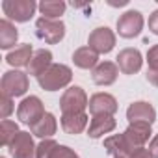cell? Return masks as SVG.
Returning <instances> with one entry per match:
<instances>
[{
  "label": "cell",
  "mask_w": 158,
  "mask_h": 158,
  "mask_svg": "<svg viewBox=\"0 0 158 158\" xmlns=\"http://www.w3.org/2000/svg\"><path fill=\"white\" fill-rule=\"evenodd\" d=\"M71 80H73V71L63 63H52L41 76H37V82L45 91H58L69 86Z\"/></svg>",
  "instance_id": "obj_1"
},
{
  "label": "cell",
  "mask_w": 158,
  "mask_h": 158,
  "mask_svg": "<svg viewBox=\"0 0 158 158\" xmlns=\"http://www.w3.org/2000/svg\"><path fill=\"white\" fill-rule=\"evenodd\" d=\"M2 10L6 19L15 21V23H28L35 10H39V4H35L34 0H4Z\"/></svg>",
  "instance_id": "obj_2"
},
{
  "label": "cell",
  "mask_w": 158,
  "mask_h": 158,
  "mask_svg": "<svg viewBox=\"0 0 158 158\" xmlns=\"http://www.w3.org/2000/svg\"><path fill=\"white\" fill-rule=\"evenodd\" d=\"M30 88V80L28 74L23 71H8L2 76V82H0V93L8 95V97H23Z\"/></svg>",
  "instance_id": "obj_3"
},
{
  "label": "cell",
  "mask_w": 158,
  "mask_h": 158,
  "mask_svg": "<svg viewBox=\"0 0 158 158\" xmlns=\"http://www.w3.org/2000/svg\"><path fill=\"white\" fill-rule=\"evenodd\" d=\"M89 106V99L86 95V91L80 86H71L69 89L63 91L61 99H60V108L61 114H78V112H86V108Z\"/></svg>",
  "instance_id": "obj_4"
},
{
  "label": "cell",
  "mask_w": 158,
  "mask_h": 158,
  "mask_svg": "<svg viewBox=\"0 0 158 158\" xmlns=\"http://www.w3.org/2000/svg\"><path fill=\"white\" fill-rule=\"evenodd\" d=\"M35 34L41 41L48 43V45H56L63 39L65 35V24L61 19L54 21V19H45L39 17L35 21Z\"/></svg>",
  "instance_id": "obj_5"
},
{
  "label": "cell",
  "mask_w": 158,
  "mask_h": 158,
  "mask_svg": "<svg viewBox=\"0 0 158 158\" xmlns=\"http://www.w3.org/2000/svg\"><path fill=\"white\" fill-rule=\"evenodd\" d=\"M45 114H47L45 106H43L41 99L35 97V95H30V97L23 99L21 104H19V108H17V117L21 119V123H24L28 127L35 125Z\"/></svg>",
  "instance_id": "obj_6"
},
{
  "label": "cell",
  "mask_w": 158,
  "mask_h": 158,
  "mask_svg": "<svg viewBox=\"0 0 158 158\" xmlns=\"http://www.w3.org/2000/svg\"><path fill=\"white\" fill-rule=\"evenodd\" d=\"M143 15L138 10H128L117 19V34L125 39L138 37L143 30Z\"/></svg>",
  "instance_id": "obj_7"
},
{
  "label": "cell",
  "mask_w": 158,
  "mask_h": 158,
  "mask_svg": "<svg viewBox=\"0 0 158 158\" xmlns=\"http://www.w3.org/2000/svg\"><path fill=\"white\" fill-rule=\"evenodd\" d=\"M88 47L93 48L97 54H108L115 47V34L108 26H99L89 34Z\"/></svg>",
  "instance_id": "obj_8"
},
{
  "label": "cell",
  "mask_w": 158,
  "mask_h": 158,
  "mask_svg": "<svg viewBox=\"0 0 158 158\" xmlns=\"http://www.w3.org/2000/svg\"><path fill=\"white\" fill-rule=\"evenodd\" d=\"M127 119H128V123H147V125H152L156 121V110H154V106L151 102L138 101V102H132L127 108Z\"/></svg>",
  "instance_id": "obj_9"
},
{
  "label": "cell",
  "mask_w": 158,
  "mask_h": 158,
  "mask_svg": "<svg viewBox=\"0 0 158 158\" xmlns=\"http://www.w3.org/2000/svg\"><path fill=\"white\" fill-rule=\"evenodd\" d=\"M35 151L37 145L34 143L32 132H24V130H21L10 145V152L13 158H35Z\"/></svg>",
  "instance_id": "obj_10"
},
{
  "label": "cell",
  "mask_w": 158,
  "mask_h": 158,
  "mask_svg": "<svg viewBox=\"0 0 158 158\" xmlns=\"http://www.w3.org/2000/svg\"><path fill=\"white\" fill-rule=\"evenodd\" d=\"M117 67L123 74H136L141 65H143V58H141V52L138 48H123L119 54H117Z\"/></svg>",
  "instance_id": "obj_11"
},
{
  "label": "cell",
  "mask_w": 158,
  "mask_h": 158,
  "mask_svg": "<svg viewBox=\"0 0 158 158\" xmlns=\"http://www.w3.org/2000/svg\"><path fill=\"white\" fill-rule=\"evenodd\" d=\"M89 114L93 115H114L117 112V101L110 93H95L89 99Z\"/></svg>",
  "instance_id": "obj_12"
},
{
  "label": "cell",
  "mask_w": 158,
  "mask_h": 158,
  "mask_svg": "<svg viewBox=\"0 0 158 158\" xmlns=\"http://www.w3.org/2000/svg\"><path fill=\"white\" fill-rule=\"evenodd\" d=\"M104 149H106V152H108L110 156H114V158H130V154H132L134 149H138V147H134V145L127 139L125 134H114V136H110V138L104 139Z\"/></svg>",
  "instance_id": "obj_13"
},
{
  "label": "cell",
  "mask_w": 158,
  "mask_h": 158,
  "mask_svg": "<svg viewBox=\"0 0 158 158\" xmlns=\"http://www.w3.org/2000/svg\"><path fill=\"white\" fill-rule=\"evenodd\" d=\"M119 67L114 61H101L93 71H91V80L97 86H112L117 80Z\"/></svg>",
  "instance_id": "obj_14"
},
{
  "label": "cell",
  "mask_w": 158,
  "mask_h": 158,
  "mask_svg": "<svg viewBox=\"0 0 158 158\" xmlns=\"http://www.w3.org/2000/svg\"><path fill=\"white\" fill-rule=\"evenodd\" d=\"M117 127V121L114 119V115H93L88 127V136L91 139L102 138L104 134L112 132Z\"/></svg>",
  "instance_id": "obj_15"
},
{
  "label": "cell",
  "mask_w": 158,
  "mask_h": 158,
  "mask_svg": "<svg viewBox=\"0 0 158 158\" xmlns=\"http://www.w3.org/2000/svg\"><path fill=\"white\" fill-rule=\"evenodd\" d=\"M88 114L78 112V114H61V128L65 134H80L88 128Z\"/></svg>",
  "instance_id": "obj_16"
},
{
  "label": "cell",
  "mask_w": 158,
  "mask_h": 158,
  "mask_svg": "<svg viewBox=\"0 0 158 158\" xmlns=\"http://www.w3.org/2000/svg\"><path fill=\"white\" fill-rule=\"evenodd\" d=\"M56 130H58V121H56L54 114H50V112H47L35 125L30 127L32 136H37V138H41V139L52 138V136L56 134Z\"/></svg>",
  "instance_id": "obj_17"
},
{
  "label": "cell",
  "mask_w": 158,
  "mask_h": 158,
  "mask_svg": "<svg viewBox=\"0 0 158 158\" xmlns=\"http://www.w3.org/2000/svg\"><path fill=\"white\" fill-rule=\"evenodd\" d=\"M123 134L134 147H143L149 141L152 132H151V125H147V123H130Z\"/></svg>",
  "instance_id": "obj_18"
},
{
  "label": "cell",
  "mask_w": 158,
  "mask_h": 158,
  "mask_svg": "<svg viewBox=\"0 0 158 158\" xmlns=\"http://www.w3.org/2000/svg\"><path fill=\"white\" fill-rule=\"evenodd\" d=\"M50 65H52V52L50 50H45V48L34 50V56H32V60L28 63V74L41 76Z\"/></svg>",
  "instance_id": "obj_19"
},
{
  "label": "cell",
  "mask_w": 158,
  "mask_h": 158,
  "mask_svg": "<svg viewBox=\"0 0 158 158\" xmlns=\"http://www.w3.org/2000/svg\"><path fill=\"white\" fill-rule=\"evenodd\" d=\"M73 61L78 69H95L99 65V54L89 47H80L73 52Z\"/></svg>",
  "instance_id": "obj_20"
},
{
  "label": "cell",
  "mask_w": 158,
  "mask_h": 158,
  "mask_svg": "<svg viewBox=\"0 0 158 158\" xmlns=\"http://www.w3.org/2000/svg\"><path fill=\"white\" fill-rule=\"evenodd\" d=\"M32 56H34L32 45H30V43H24V45H19L15 50H11V52L6 56V61H8L11 67H28Z\"/></svg>",
  "instance_id": "obj_21"
},
{
  "label": "cell",
  "mask_w": 158,
  "mask_h": 158,
  "mask_svg": "<svg viewBox=\"0 0 158 158\" xmlns=\"http://www.w3.org/2000/svg\"><path fill=\"white\" fill-rule=\"evenodd\" d=\"M17 39H19V32L13 26V23L10 19H2L0 21V48L8 50V48L15 47Z\"/></svg>",
  "instance_id": "obj_22"
},
{
  "label": "cell",
  "mask_w": 158,
  "mask_h": 158,
  "mask_svg": "<svg viewBox=\"0 0 158 158\" xmlns=\"http://www.w3.org/2000/svg\"><path fill=\"white\" fill-rule=\"evenodd\" d=\"M65 8H67V4L61 2V0H43V2L39 4L41 15L45 19H54V21H58L63 15Z\"/></svg>",
  "instance_id": "obj_23"
},
{
  "label": "cell",
  "mask_w": 158,
  "mask_h": 158,
  "mask_svg": "<svg viewBox=\"0 0 158 158\" xmlns=\"http://www.w3.org/2000/svg\"><path fill=\"white\" fill-rule=\"evenodd\" d=\"M147 80L149 84L156 86L158 88V45H152L149 50H147Z\"/></svg>",
  "instance_id": "obj_24"
},
{
  "label": "cell",
  "mask_w": 158,
  "mask_h": 158,
  "mask_svg": "<svg viewBox=\"0 0 158 158\" xmlns=\"http://www.w3.org/2000/svg\"><path fill=\"white\" fill-rule=\"evenodd\" d=\"M19 132L21 130H19V125L15 121L2 119V123H0V143H2L4 147H10Z\"/></svg>",
  "instance_id": "obj_25"
},
{
  "label": "cell",
  "mask_w": 158,
  "mask_h": 158,
  "mask_svg": "<svg viewBox=\"0 0 158 158\" xmlns=\"http://www.w3.org/2000/svg\"><path fill=\"white\" fill-rule=\"evenodd\" d=\"M56 147H58V143L52 138L41 139V143L37 145V151H35V158H50L52 152L56 151Z\"/></svg>",
  "instance_id": "obj_26"
},
{
  "label": "cell",
  "mask_w": 158,
  "mask_h": 158,
  "mask_svg": "<svg viewBox=\"0 0 158 158\" xmlns=\"http://www.w3.org/2000/svg\"><path fill=\"white\" fill-rule=\"evenodd\" d=\"M13 110H15V106H13V99H11V97H8V95H2V97H0V117H2V119H8Z\"/></svg>",
  "instance_id": "obj_27"
},
{
  "label": "cell",
  "mask_w": 158,
  "mask_h": 158,
  "mask_svg": "<svg viewBox=\"0 0 158 158\" xmlns=\"http://www.w3.org/2000/svg\"><path fill=\"white\" fill-rule=\"evenodd\" d=\"M50 158H80V156H78L71 147H67V145H58Z\"/></svg>",
  "instance_id": "obj_28"
},
{
  "label": "cell",
  "mask_w": 158,
  "mask_h": 158,
  "mask_svg": "<svg viewBox=\"0 0 158 158\" xmlns=\"http://www.w3.org/2000/svg\"><path fill=\"white\" fill-rule=\"evenodd\" d=\"M149 30H151L154 35H158V10L152 11L151 17H149Z\"/></svg>",
  "instance_id": "obj_29"
},
{
  "label": "cell",
  "mask_w": 158,
  "mask_h": 158,
  "mask_svg": "<svg viewBox=\"0 0 158 158\" xmlns=\"http://www.w3.org/2000/svg\"><path fill=\"white\" fill-rule=\"evenodd\" d=\"M130 158H152V156H151L149 149H145V147H138V149H134V152L130 154Z\"/></svg>",
  "instance_id": "obj_30"
},
{
  "label": "cell",
  "mask_w": 158,
  "mask_h": 158,
  "mask_svg": "<svg viewBox=\"0 0 158 158\" xmlns=\"http://www.w3.org/2000/svg\"><path fill=\"white\" fill-rule=\"evenodd\" d=\"M149 152H151L152 158H158V134L151 139V143H149Z\"/></svg>",
  "instance_id": "obj_31"
},
{
  "label": "cell",
  "mask_w": 158,
  "mask_h": 158,
  "mask_svg": "<svg viewBox=\"0 0 158 158\" xmlns=\"http://www.w3.org/2000/svg\"><path fill=\"white\" fill-rule=\"evenodd\" d=\"M128 0H121V2H110V6H127Z\"/></svg>",
  "instance_id": "obj_32"
},
{
  "label": "cell",
  "mask_w": 158,
  "mask_h": 158,
  "mask_svg": "<svg viewBox=\"0 0 158 158\" xmlns=\"http://www.w3.org/2000/svg\"><path fill=\"white\" fill-rule=\"evenodd\" d=\"M2 158H6V156H2Z\"/></svg>",
  "instance_id": "obj_33"
}]
</instances>
